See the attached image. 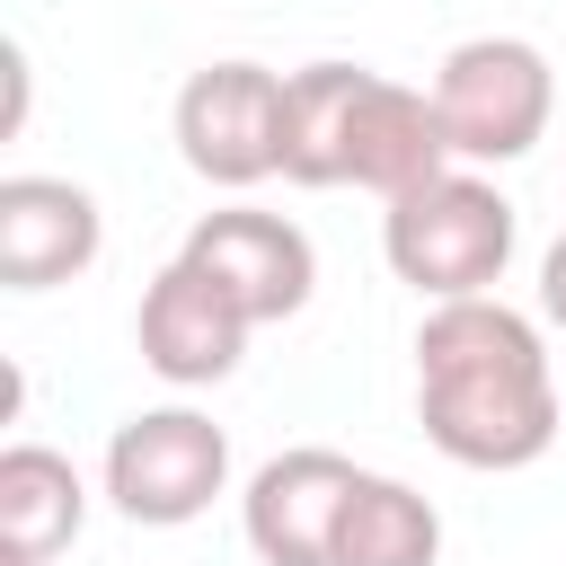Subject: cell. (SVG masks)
Returning <instances> with one entry per match:
<instances>
[{
  "label": "cell",
  "instance_id": "cell-5",
  "mask_svg": "<svg viewBox=\"0 0 566 566\" xmlns=\"http://www.w3.org/2000/svg\"><path fill=\"white\" fill-rule=\"evenodd\" d=\"M168 124H177V159L221 195L283 177V71L265 62H203L177 88Z\"/></svg>",
  "mask_w": 566,
  "mask_h": 566
},
{
  "label": "cell",
  "instance_id": "cell-1",
  "mask_svg": "<svg viewBox=\"0 0 566 566\" xmlns=\"http://www.w3.org/2000/svg\"><path fill=\"white\" fill-rule=\"evenodd\" d=\"M416 424L451 469H531L557 442V371L513 301H433L416 318Z\"/></svg>",
  "mask_w": 566,
  "mask_h": 566
},
{
  "label": "cell",
  "instance_id": "cell-7",
  "mask_svg": "<svg viewBox=\"0 0 566 566\" xmlns=\"http://www.w3.org/2000/svg\"><path fill=\"white\" fill-rule=\"evenodd\" d=\"M248 336H256V318H248L203 265H186V256H168V265L142 283L133 345H142V363H150L168 389H212V380H230L239 354H248Z\"/></svg>",
  "mask_w": 566,
  "mask_h": 566
},
{
  "label": "cell",
  "instance_id": "cell-13",
  "mask_svg": "<svg viewBox=\"0 0 566 566\" xmlns=\"http://www.w3.org/2000/svg\"><path fill=\"white\" fill-rule=\"evenodd\" d=\"M363 62H301L283 71V177L292 186H336V142L354 106Z\"/></svg>",
  "mask_w": 566,
  "mask_h": 566
},
{
  "label": "cell",
  "instance_id": "cell-4",
  "mask_svg": "<svg viewBox=\"0 0 566 566\" xmlns=\"http://www.w3.org/2000/svg\"><path fill=\"white\" fill-rule=\"evenodd\" d=\"M230 495V433L203 407H142L106 433V504L142 531H177Z\"/></svg>",
  "mask_w": 566,
  "mask_h": 566
},
{
  "label": "cell",
  "instance_id": "cell-3",
  "mask_svg": "<svg viewBox=\"0 0 566 566\" xmlns=\"http://www.w3.org/2000/svg\"><path fill=\"white\" fill-rule=\"evenodd\" d=\"M433 115H442V142L460 168L531 159L557 115V71L531 35H469L433 71Z\"/></svg>",
  "mask_w": 566,
  "mask_h": 566
},
{
  "label": "cell",
  "instance_id": "cell-12",
  "mask_svg": "<svg viewBox=\"0 0 566 566\" xmlns=\"http://www.w3.org/2000/svg\"><path fill=\"white\" fill-rule=\"evenodd\" d=\"M336 566H442V513L389 469H363L336 522Z\"/></svg>",
  "mask_w": 566,
  "mask_h": 566
},
{
  "label": "cell",
  "instance_id": "cell-9",
  "mask_svg": "<svg viewBox=\"0 0 566 566\" xmlns=\"http://www.w3.org/2000/svg\"><path fill=\"white\" fill-rule=\"evenodd\" d=\"M354 460L327 451V442H301V451H274L248 495H239V531L265 566H336V522H345V495H354Z\"/></svg>",
  "mask_w": 566,
  "mask_h": 566
},
{
  "label": "cell",
  "instance_id": "cell-2",
  "mask_svg": "<svg viewBox=\"0 0 566 566\" xmlns=\"http://www.w3.org/2000/svg\"><path fill=\"white\" fill-rule=\"evenodd\" d=\"M522 248V212L495 177L442 168L433 186L398 195L380 212V256L416 301H486Z\"/></svg>",
  "mask_w": 566,
  "mask_h": 566
},
{
  "label": "cell",
  "instance_id": "cell-11",
  "mask_svg": "<svg viewBox=\"0 0 566 566\" xmlns=\"http://www.w3.org/2000/svg\"><path fill=\"white\" fill-rule=\"evenodd\" d=\"M88 522V478L44 451V442H9L0 451V557L9 566H53Z\"/></svg>",
  "mask_w": 566,
  "mask_h": 566
},
{
  "label": "cell",
  "instance_id": "cell-8",
  "mask_svg": "<svg viewBox=\"0 0 566 566\" xmlns=\"http://www.w3.org/2000/svg\"><path fill=\"white\" fill-rule=\"evenodd\" d=\"M451 159L442 142V115H433V88H407L389 71H363L354 80V106H345V142H336V186H363L380 203L433 186Z\"/></svg>",
  "mask_w": 566,
  "mask_h": 566
},
{
  "label": "cell",
  "instance_id": "cell-14",
  "mask_svg": "<svg viewBox=\"0 0 566 566\" xmlns=\"http://www.w3.org/2000/svg\"><path fill=\"white\" fill-rule=\"evenodd\" d=\"M539 318H548V327L566 336V230H557V239L539 248Z\"/></svg>",
  "mask_w": 566,
  "mask_h": 566
},
{
  "label": "cell",
  "instance_id": "cell-10",
  "mask_svg": "<svg viewBox=\"0 0 566 566\" xmlns=\"http://www.w3.org/2000/svg\"><path fill=\"white\" fill-rule=\"evenodd\" d=\"M106 248V212L71 177H0V283L9 292H53L88 274Z\"/></svg>",
  "mask_w": 566,
  "mask_h": 566
},
{
  "label": "cell",
  "instance_id": "cell-6",
  "mask_svg": "<svg viewBox=\"0 0 566 566\" xmlns=\"http://www.w3.org/2000/svg\"><path fill=\"white\" fill-rule=\"evenodd\" d=\"M177 256L203 265L256 327L301 318L310 292H318V248H310V230L283 221V212H256V203H221V212H203V221L186 230Z\"/></svg>",
  "mask_w": 566,
  "mask_h": 566
}]
</instances>
